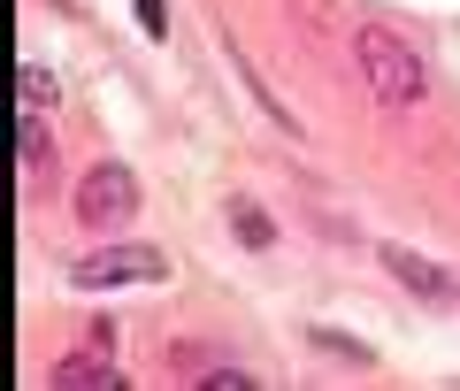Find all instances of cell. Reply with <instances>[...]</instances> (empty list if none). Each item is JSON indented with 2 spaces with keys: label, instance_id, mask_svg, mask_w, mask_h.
I'll list each match as a JSON object with an SVG mask.
<instances>
[{
  "label": "cell",
  "instance_id": "obj_4",
  "mask_svg": "<svg viewBox=\"0 0 460 391\" xmlns=\"http://www.w3.org/2000/svg\"><path fill=\"white\" fill-rule=\"evenodd\" d=\"M376 261H384V269H392L399 284H407L414 299H460V277H453V269H438V261L407 253V245H376Z\"/></svg>",
  "mask_w": 460,
  "mask_h": 391
},
{
  "label": "cell",
  "instance_id": "obj_10",
  "mask_svg": "<svg viewBox=\"0 0 460 391\" xmlns=\"http://www.w3.org/2000/svg\"><path fill=\"white\" fill-rule=\"evenodd\" d=\"M138 23H146V31L162 39V31H169V8H162V0H138Z\"/></svg>",
  "mask_w": 460,
  "mask_h": 391
},
{
  "label": "cell",
  "instance_id": "obj_7",
  "mask_svg": "<svg viewBox=\"0 0 460 391\" xmlns=\"http://www.w3.org/2000/svg\"><path fill=\"white\" fill-rule=\"evenodd\" d=\"M230 223H238V238H246V245H269V238H277V223H269L253 200H238V208H230Z\"/></svg>",
  "mask_w": 460,
  "mask_h": 391
},
{
  "label": "cell",
  "instance_id": "obj_9",
  "mask_svg": "<svg viewBox=\"0 0 460 391\" xmlns=\"http://www.w3.org/2000/svg\"><path fill=\"white\" fill-rule=\"evenodd\" d=\"M199 384H215V391H246V384H253V369H238V360H215Z\"/></svg>",
  "mask_w": 460,
  "mask_h": 391
},
{
  "label": "cell",
  "instance_id": "obj_2",
  "mask_svg": "<svg viewBox=\"0 0 460 391\" xmlns=\"http://www.w3.org/2000/svg\"><path fill=\"white\" fill-rule=\"evenodd\" d=\"M162 277V253L154 245H131V238H115V245H93V253L69 261V284H84V292H115V284H154Z\"/></svg>",
  "mask_w": 460,
  "mask_h": 391
},
{
  "label": "cell",
  "instance_id": "obj_3",
  "mask_svg": "<svg viewBox=\"0 0 460 391\" xmlns=\"http://www.w3.org/2000/svg\"><path fill=\"white\" fill-rule=\"evenodd\" d=\"M131 215H138V177L123 162H93L84 184H77V223L115 230V223H131Z\"/></svg>",
  "mask_w": 460,
  "mask_h": 391
},
{
  "label": "cell",
  "instance_id": "obj_6",
  "mask_svg": "<svg viewBox=\"0 0 460 391\" xmlns=\"http://www.w3.org/2000/svg\"><path fill=\"white\" fill-rule=\"evenodd\" d=\"M16 147H23V177H47V162H54V138H47V123H39V108L23 115V138H16Z\"/></svg>",
  "mask_w": 460,
  "mask_h": 391
},
{
  "label": "cell",
  "instance_id": "obj_5",
  "mask_svg": "<svg viewBox=\"0 0 460 391\" xmlns=\"http://www.w3.org/2000/svg\"><path fill=\"white\" fill-rule=\"evenodd\" d=\"M54 384L62 391H123V360H115V345L100 338V345H84V353L54 360Z\"/></svg>",
  "mask_w": 460,
  "mask_h": 391
},
{
  "label": "cell",
  "instance_id": "obj_8",
  "mask_svg": "<svg viewBox=\"0 0 460 391\" xmlns=\"http://www.w3.org/2000/svg\"><path fill=\"white\" fill-rule=\"evenodd\" d=\"M16 93H23V108H54V100H62L47 69H23V77H16Z\"/></svg>",
  "mask_w": 460,
  "mask_h": 391
},
{
  "label": "cell",
  "instance_id": "obj_1",
  "mask_svg": "<svg viewBox=\"0 0 460 391\" xmlns=\"http://www.w3.org/2000/svg\"><path fill=\"white\" fill-rule=\"evenodd\" d=\"M353 62H361V84H368L376 108H414V100L429 93L422 54H414L399 31H384V23H361V31H353Z\"/></svg>",
  "mask_w": 460,
  "mask_h": 391
}]
</instances>
